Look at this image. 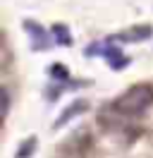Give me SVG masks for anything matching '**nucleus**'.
<instances>
[{
	"label": "nucleus",
	"mask_w": 153,
	"mask_h": 158,
	"mask_svg": "<svg viewBox=\"0 0 153 158\" xmlns=\"http://www.w3.org/2000/svg\"><path fill=\"white\" fill-rule=\"evenodd\" d=\"M24 29H27V34L31 36V41H34V48H46V46H48V34L38 27L36 22L27 19V22H24Z\"/></svg>",
	"instance_id": "obj_3"
},
{
	"label": "nucleus",
	"mask_w": 153,
	"mask_h": 158,
	"mask_svg": "<svg viewBox=\"0 0 153 158\" xmlns=\"http://www.w3.org/2000/svg\"><path fill=\"white\" fill-rule=\"evenodd\" d=\"M86 55H101V58H105L113 69H122V67H127V62H129V58H127L115 43H103V41L91 43V46L86 48Z\"/></svg>",
	"instance_id": "obj_2"
},
{
	"label": "nucleus",
	"mask_w": 153,
	"mask_h": 158,
	"mask_svg": "<svg viewBox=\"0 0 153 158\" xmlns=\"http://www.w3.org/2000/svg\"><path fill=\"white\" fill-rule=\"evenodd\" d=\"M151 34H153L151 27H139V29H127L122 34L113 36V41H143V39H148Z\"/></svg>",
	"instance_id": "obj_4"
},
{
	"label": "nucleus",
	"mask_w": 153,
	"mask_h": 158,
	"mask_svg": "<svg viewBox=\"0 0 153 158\" xmlns=\"http://www.w3.org/2000/svg\"><path fill=\"white\" fill-rule=\"evenodd\" d=\"M84 110H86V103H84V101H79V103H72V106H69V108H67L65 113L60 115V120L55 122V129H57V127H62V125H67L72 115H79V113H84Z\"/></svg>",
	"instance_id": "obj_5"
},
{
	"label": "nucleus",
	"mask_w": 153,
	"mask_h": 158,
	"mask_svg": "<svg viewBox=\"0 0 153 158\" xmlns=\"http://www.w3.org/2000/svg\"><path fill=\"white\" fill-rule=\"evenodd\" d=\"M50 34L55 36V41L60 43V46H72V36H69V29H67L65 24H55Z\"/></svg>",
	"instance_id": "obj_6"
},
{
	"label": "nucleus",
	"mask_w": 153,
	"mask_h": 158,
	"mask_svg": "<svg viewBox=\"0 0 153 158\" xmlns=\"http://www.w3.org/2000/svg\"><path fill=\"white\" fill-rule=\"evenodd\" d=\"M153 103V86L151 84H134L124 91L122 96H117L113 103V110L127 118H136L143 110H148Z\"/></svg>",
	"instance_id": "obj_1"
},
{
	"label": "nucleus",
	"mask_w": 153,
	"mask_h": 158,
	"mask_svg": "<svg viewBox=\"0 0 153 158\" xmlns=\"http://www.w3.org/2000/svg\"><path fill=\"white\" fill-rule=\"evenodd\" d=\"M34 146H36V141H34V139H29L27 144H24V146H22V148H19V151H17V158H27L29 153L34 151Z\"/></svg>",
	"instance_id": "obj_7"
}]
</instances>
